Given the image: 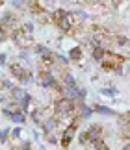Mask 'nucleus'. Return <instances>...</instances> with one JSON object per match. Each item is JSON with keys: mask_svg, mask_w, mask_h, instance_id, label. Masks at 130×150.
Listing matches in <instances>:
<instances>
[{"mask_svg": "<svg viewBox=\"0 0 130 150\" xmlns=\"http://www.w3.org/2000/svg\"><path fill=\"white\" fill-rule=\"evenodd\" d=\"M17 150H32V146H30V143H22Z\"/></svg>", "mask_w": 130, "mask_h": 150, "instance_id": "9b49d317", "label": "nucleus"}, {"mask_svg": "<svg viewBox=\"0 0 130 150\" xmlns=\"http://www.w3.org/2000/svg\"><path fill=\"white\" fill-rule=\"evenodd\" d=\"M117 91L115 89H100V95H104V96H115Z\"/></svg>", "mask_w": 130, "mask_h": 150, "instance_id": "9d476101", "label": "nucleus"}, {"mask_svg": "<svg viewBox=\"0 0 130 150\" xmlns=\"http://www.w3.org/2000/svg\"><path fill=\"white\" fill-rule=\"evenodd\" d=\"M104 52H106V48H102V47H95V45H93V48H91V57H93L95 61L100 63V59H102V56H104Z\"/></svg>", "mask_w": 130, "mask_h": 150, "instance_id": "6e6552de", "label": "nucleus"}, {"mask_svg": "<svg viewBox=\"0 0 130 150\" xmlns=\"http://www.w3.org/2000/svg\"><path fill=\"white\" fill-rule=\"evenodd\" d=\"M91 109H93V113H100V115H110V117H111V115H115V111H114V109H110L108 106H99V104H95Z\"/></svg>", "mask_w": 130, "mask_h": 150, "instance_id": "0eeeda50", "label": "nucleus"}, {"mask_svg": "<svg viewBox=\"0 0 130 150\" xmlns=\"http://www.w3.org/2000/svg\"><path fill=\"white\" fill-rule=\"evenodd\" d=\"M9 39H13V43H15L19 48H22V50L30 48L32 45H34V41H32V35H28V33H24V32L21 30V28H17V30H13V32H11Z\"/></svg>", "mask_w": 130, "mask_h": 150, "instance_id": "20e7f679", "label": "nucleus"}, {"mask_svg": "<svg viewBox=\"0 0 130 150\" xmlns=\"http://www.w3.org/2000/svg\"><path fill=\"white\" fill-rule=\"evenodd\" d=\"M21 128H13V130H9V137L11 139H21Z\"/></svg>", "mask_w": 130, "mask_h": 150, "instance_id": "1a4fd4ad", "label": "nucleus"}, {"mask_svg": "<svg viewBox=\"0 0 130 150\" xmlns=\"http://www.w3.org/2000/svg\"><path fill=\"white\" fill-rule=\"evenodd\" d=\"M9 72L13 74V78L21 80L22 83H30V80H32V74H30V71L26 69L24 63H19V61L11 63V65H9Z\"/></svg>", "mask_w": 130, "mask_h": 150, "instance_id": "7ed1b4c3", "label": "nucleus"}, {"mask_svg": "<svg viewBox=\"0 0 130 150\" xmlns=\"http://www.w3.org/2000/svg\"><path fill=\"white\" fill-rule=\"evenodd\" d=\"M123 150H130V146H128V143H126V145H125V148H123Z\"/></svg>", "mask_w": 130, "mask_h": 150, "instance_id": "ddd939ff", "label": "nucleus"}, {"mask_svg": "<svg viewBox=\"0 0 130 150\" xmlns=\"http://www.w3.org/2000/svg\"><path fill=\"white\" fill-rule=\"evenodd\" d=\"M74 108H76V104L73 100H69V98H65V96H60L56 102H54V117L60 120V119H69V117H73L74 115Z\"/></svg>", "mask_w": 130, "mask_h": 150, "instance_id": "f257e3e1", "label": "nucleus"}, {"mask_svg": "<svg viewBox=\"0 0 130 150\" xmlns=\"http://www.w3.org/2000/svg\"><path fill=\"white\" fill-rule=\"evenodd\" d=\"M9 119H11V122L22 124V122H26V113H22L21 109H17V111H11V115H9Z\"/></svg>", "mask_w": 130, "mask_h": 150, "instance_id": "423d86ee", "label": "nucleus"}, {"mask_svg": "<svg viewBox=\"0 0 130 150\" xmlns=\"http://www.w3.org/2000/svg\"><path fill=\"white\" fill-rule=\"evenodd\" d=\"M80 124H82V122H80L78 119H73V120H71V124L63 130L61 139H60V143H61V146H63V148H69V146H71V143L74 141L76 134H78V126H80Z\"/></svg>", "mask_w": 130, "mask_h": 150, "instance_id": "f03ea898", "label": "nucleus"}, {"mask_svg": "<svg viewBox=\"0 0 130 150\" xmlns=\"http://www.w3.org/2000/svg\"><path fill=\"white\" fill-rule=\"evenodd\" d=\"M6 59H8V56H6V54H0V65H6Z\"/></svg>", "mask_w": 130, "mask_h": 150, "instance_id": "f8f14e48", "label": "nucleus"}, {"mask_svg": "<svg viewBox=\"0 0 130 150\" xmlns=\"http://www.w3.org/2000/svg\"><path fill=\"white\" fill-rule=\"evenodd\" d=\"M82 57H84L82 47H73L69 50V61H82Z\"/></svg>", "mask_w": 130, "mask_h": 150, "instance_id": "39448f33", "label": "nucleus"}]
</instances>
